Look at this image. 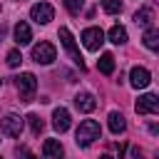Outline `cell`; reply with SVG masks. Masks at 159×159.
Here are the masks:
<instances>
[{"label": "cell", "mask_w": 159, "mask_h": 159, "mask_svg": "<svg viewBox=\"0 0 159 159\" xmlns=\"http://www.w3.org/2000/svg\"><path fill=\"white\" fill-rule=\"evenodd\" d=\"M99 134H102L99 122H94V119H84V122H80V127H77L75 142H77V147H89L94 139H99Z\"/></svg>", "instance_id": "6da1fadb"}, {"label": "cell", "mask_w": 159, "mask_h": 159, "mask_svg": "<svg viewBox=\"0 0 159 159\" xmlns=\"http://www.w3.org/2000/svg\"><path fill=\"white\" fill-rule=\"evenodd\" d=\"M15 87L22 97V102H32L35 97V89H37V77L32 72H22L20 77H15Z\"/></svg>", "instance_id": "7a4b0ae2"}, {"label": "cell", "mask_w": 159, "mask_h": 159, "mask_svg": "<svg viewBox=\"0 0 159 159\" xmlns=\"http://www.w3.org/2000/svg\"><path fill=\"white\" fill-rule=\"evenodd\" d=\"M60 42H62V47L67 50V55H70V60L80 67V70H84V60H82V55H80V50H77V45H75V37H72V32L67 30V27H60Z\"/></svg>", "instance_id": "3957f363"}, {"label": "cell", "mask_w": 159, "mask_h": 159, "mask_svg": "<svg viewBox=\"0 0 159 159\" xmlns=\"http://www.w3.org/2000/svg\"><path fill=\"white\" fill-rule=\"evenodd\" d=\"M55 57H57L55 45H50V42H45V40H40L37 45H32V60H35L37 65H52Z\"/></svg>", "instance_id": "277c9868"}, {"label": "cell", "mask_w": 159, "mask_h": 159, "mask_svg": "<svg viewBox=\"0 0 159 159\" xmlns=\"http://www.w3.org/2000/svg\"><path fill=\"white\" fill-rule=\"evenodd\" d=\"M22 127H25V119L20 114H5L0 119V132L7 134V137H20L22 134Z\"/></svg>", "instance_id": "5b68a950"}, {"label": "cell", "mask_w": 159, "mask_h": 159, "mask_svg": "<svg viewBox=\"0 0 159 159\" xmlns=\"http://www.w3.org/2000/svg\"><path fill=\"white\" fill-rule=\"evenodd\" d=\"M30 17H32L37 25H47V22L55 17V10H52L50 2H35V5L30 7Z\"/></svg>", "instance_id": "8992f818"}, {"label": "cell", "mask_w": 159, "mask_h": 159, "mask_svg": "<svg viewBox=\"0 0 159 159\" xmlns=\"http://www.w3.org/2000/svg\"><path fill=\"white\" fill-rule=\"evenodd\" d=\"M102 42H104V32H102L99 27H87V30L82 32V45H84L89 52H97V50L102 47Z\"/></svg>", "instance_id": "52a82bcc"}, {"label": "cell", "mask_w": 159, "mask_h": 159, "mask_svg": "<svg viewBox=\"0 0 159 159\" xmlns=\"http://www.w3.org/2000/svg\"><path fill=\"white\" fill-rule=\"evenodd\" d=\"M137 114H157L159 112V97L157 94H142L134 104Z\"/></svg>", "instance_id": "ba28073f"}, {"label": "cell", "mask_w": 159, "mask_h": 159, "mask_svg": "<svg viewBox=\"0 0 159 159\" xmlns=\"http://www.w3.org/2000/svg\"><path fill=\"white\" fill-rule=\"evenodd\" d=\"M129 82H132L134 89H144V87L152 82V75H149L147 67H132V72H129Z\"/></svg>", "instance_id": "9c48e42d"}, {"label": "cell", "mask_w": 159, "mask_h": 159, "mask_svg": "<svg viewBox=\"0 0 159 159\" xmlns=\"http://www.w3.org/2000/svg\"><path fill=\"white\" fill-rule=\"evenodd\" d=\"M75 107H77L80 112L89 114V112H94L97 99H94V94H89V92H80V94H75Z\"/></svg>", "instance_id": "30bf717a"}, {"label": "cell", "mask_w": 159, "mask_h": 159, "mask_svg": "<svg viewBox=\"0 0 159 159\" xmlns=\"http://www.w3.org/2000/svg\"><path fill=\"white\" fill-rule=\"evenodd\" d=\"M52 127H55V132H67L70 129V112L65 109V107H57L55 112H52Z\"/></svg>", "instance_id": "8fae6325"}, {"label": "cell", "mask_w": 159, "mask_h": 159, "mask_svg": "<svg viewBox=\"0 0 159 159\" xmlns=\"http://www.w3.org/2000/svg\"><path fill=\"white\" fill-rule=\"evenodd\" d=\"M42 157L45 159H62V144H60V139H45Z\"/></svg>", "instance_id": "7c38bea8"}, {"label": "cell", "mask_w": 159, "mask_h": 159, "mask_svg": "<svg viewBox=\"0 0 159 159\" xmlns=\"http://www.w3.org/2000/svg\"><path fill=\"white\" fill-rule=\"evenodd\" d=\"M30 40H32V30H30V25L27 22H17L15 25V42L17 45H30Z\"/></svg>", "instance_id": "4fadbf2b"}, {"label": "cell", "mask_w": 159, "mask_h": 159, "mask_svg": "<svg viewBox=\"0 0 159 159\" xmlns=\"http://www.w3.org/2000/svg\"><path fill=\"white\" fill-rule=\"evenodd\" d=\"M107 119H109V129H112V134H122V132L127 129V119H124V114H122V112H117V109H114V112H109V117H107Z\"/></svg>", "instance_id": "5bb4252c"}, {"label": "cell", "mask_w": 159, "mask_h": 159, "mask_svg": "<svg viewBox=\"0 0 159 159\" xmlns=\"http://www.w3.org/2000/svg\"><path fill=\"white\" fill-rule=\"evenodd\" d=\"M134 22L142 25V27H149V25L154 22V10H152V7H142V10H137V12H134Z\"/></svg>", "instance_id": "9a60e30c"}, {"label": "cell", "mask_w": 159, "mask_h": 159, "mask_svg": "<svg viewBox=\"0 0 159 159\" xmlns=\"http://www.w3.org/2000/svg\"><path fill=\"white\" fill-rule=\"evenodd\" d=\"M97 70H99L102 75H112V72H114V55L104 52V55L97 60Z\"/></svg>", "instance_id": "2e32d148"}, {"label": "cell", "mask_w": 159, "mask_h": 159, "mask_svg": "<svg viewBox=\"0 0 159 159\" xmlns=\"http://www.w3.org/2000/svg\"><path fill=\"white\" fill-rule=\"evenodd\" d=\"M109 42H114V45H124V42H127V30H124L122 25H114V27L109 30Z\"/></svg>", "instance_id": "e0dca14e"}, {"label": "cell", "mask_w": 159, "mask_h": 159, "mask_svg": "<svg viewBox=\"0 0 159 159\" xmlns=\"http://www.w3.org/2000/svg\"><path fill=\"white\" fill-rule=\"evenodd\" d=\"M144 47H149V50H157L159 47V30L147 27V32H144Z\"/></svg>", "instance_id": "ac0fdd59"}, {"label": "cell", "mask_w": 159, "mask_h": 159, "mask_svg": "<svg viewBox=\"0 0 159 159\" xmlns=\"http://www.w3.org/2000/svg\"><path fill=\"white\" fill-rule=\"evenodd\" d=\"M27 122H30L32 134H40V132L45 129V122H42V117H37V114H27Z\"/></svg>", "instance_id": "d6986e66"}, {"label": "cell", "mask_w": 159, "mask_h": 159, "mask_svg": "<svg viewBox=\"0 0 159 159\" xmlns=\"http://www.w3.org/2000/svg\"><path fill=\"white\" fill-rule=\"evenodd\" d=\"M102 7H104V12H109V15H119V12H122V2H119V0H102Z\"/></svg>", "instance_id": "ffe728a7"}, {"label": "cell", "mask_w": 159, "mask_h": 159, "mask_svg": "<svg viewBox=\"0 0 159 159\" xmlns=\"http://www.w3.org/2000/svg\"><path fill=\"white\" fill-rule=\"evenodd\" d=\"M65 7H67L72 15H80L82 7H84V0H65Z\"/></svg>", "instance_id": "44dd1931"}, {"label": "cell", "mask_w": 159, "mask_h": 159, "mask_svg": "<svg viewBox=\"0 0 159 159\" xmlns=\"http://www.w3.org/2000/svg\"><path fill=\"white\" fill-rule=\"evenodd\" d=\"M20 62H22L20 50H10V52H7V67H17Z\"/></svg>", "instance_id": "7402d4cb"}, {"label": "cell", "mask_w": 159, "mask_h": 159, "mask_svg": "<svg viewBox=\"0 0 159 159\" xmlns=\"http://www.w3.org/2000/svg\"><path fill=\"white\" fill-rule=\"evenodd\" d=\"M132 159H144V154H142L137 147H132Z\"/></svg>", "instance_id": "603a6c76"}, {"label": "cell", "mask_w": 159, "mask_h": 159, "mask_svg": "<svg viewBox=\"0 0 159 159\" xmlns=\"http://www.w3.org/2000/svg\"><path fill=\"white\" fill-rule=\"evenodd\" d=\"M117 152H119V159L124 157V144H117Z\"/></svg>", "instance_id": "cb8c5ba5"}, {"label": "cell", "mask_w": 159, "mask_h": 159, "mask_svg": "<svg viewBox=\"0 0 159 159\" xmlns=\"http://www.w3.org/2000/svg\"><path fill=\"white\" fill-rule=\"evenodd\" d=\"M22 154H25V159H37L35 154H30V152H25V149H22Z\"/></svg>", "instance_id": "d4e9b609"}, {"label": "cell", "mask_w": 159, "mask_h": 159, "mask_svg": "<svg viewBox=\"0 0 159 159\" xmlns=\"http://www.w3.org/2000/svg\"><path fill=\"white\" fill-rule=\"evenodd\" d=\"M99 159H114V157H109V154H102V157H99Z\"/></svg>", "instance_id": "484cf974"}, {"label": "cell", "mask_w": 159, "mask_h": 159, "mask_svg": "<svg viewBox=\"0 0 159 159\" xmlns=\"http://www.w3.org/2000/svg\"><path fill=\"white\" fill-rule=\"evenodd\" d=\"M0 84H2V80H0Z\"/></svg>", "instance_id": "4316f807"}]
</instances>
